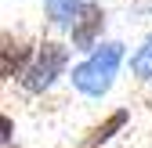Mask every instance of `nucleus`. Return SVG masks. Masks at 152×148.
Segmentation results:
<instances>
[{
    "instance_id": "obj_1",
    "label": "nucleus",
    "mask_w": 152,
    "mask_h": 148,
    "mask_svg": "<svg viewBox=\"0 0 152 148\" xmlns=\"http://www.w3.org/2000/svg\"><path fill=\"white\" fill-rule=\"evenodd\" d=\"M120 65H123V44L120 40H109L94 54H87L80 65H72L69 80H72V87L80 90L83 98H105L112 90V83H116Z\"/></svg>"
},
{
    "instance_id": "obj_2",
    "label": "nucleus",
    "mask_w": 152,
    "mask_h": 148,
    "mask_svg": "<svg viewBox=\"0 0 152 148\" xmlns=\"http://www.w3.org/2000/svg\"><path fill=\"white\" fill-rule=\"evenodd\" d=\"M65 69H69V47L58 40H44L36 44V58L26 69V76L18 80V87L26 94H44L58 83V76H65Z\"/></svg>"
},
{
    "instance_id": "obj_3",
    "label": "nucleus",
    "mask_w": 152,
    "mask_h": 148,
    "mask_svg": "<svg viewBox=\"0 0 152 148\" xmlns=\"http://www.w3.org/2000/svg\"><path fill=\"white\" fill-rule=\"evenodd\" d=\"M102 29H105V7H102V4H87V7L80 11V18L72 22V29H69L72 51L94 54V51L102 47Z\"/></svg>"
},
{
    "instance_id": "obj_4",
    "label": "nucleus",
    "mask_w": 152,
    "mask_h": 148,
    "mask_svg": "<svg viewBox=\"0 0 152 148\" xmlns=\"http://www.w3.org/2000/svg\"><path fill=\"white\" fill-rule=\"evenodd\" d=\"M33 58H36V47L4 36V54H0V72H4V80H22L26 69L33 65Z\"/></svg>"
},
{
    "instance_id": "obj_5",
    "label": "nucleus",
    "mask_w": 152,
    "mask_h": 148,
    "mask_svg": "<svg viewBox=\"0 0 152 148\" xmlns=\"http://www.w3.org/2000/svg\"><path fill=\"white\" fill-rule=\"evenodd\" d=\"M127 119H130L127 108H116V112H109L102 123H94L91 130L83 134V148H102V144H109V141H112V137H116L123 126H127Z\"/></svg>"
},
{
    "instance_id": "obj_6",
    "label": "nucleus",
    "mask_w": 152,
    "mask_h": 148,
    "mask_svg": "<svg viewBox=\"0 0 152 148\" xmlns=\"http://www.w3.org/2000/svg\"><path fill=\"white\" fill-rule=\"evenodd\" d=\"M87 7V0H44L47 22L54 29H72V22L80 18V11Z\"/></svg>"
},
{
    "instance_id": "obj_7",
    "label": "nucleus",
    "mask_w": 152,
    "mask_h": 148,
    "mask_svg": "<svg viewBox=\"0 0 152 148\" xmlns=\"http://www.w3.org/2000/svg\"><path fill=\"white\" fill-rule=\"evenodd\" d=\"M130 76L141 80V83L152 80V33L134 47V54H130Z\"/></svg>"
},
{
    "instance_id": "obj_8",
    "label": "nucleus",
    "mask_w": 152,
    "mask_h": 148,
    "mask_svg": "<svg viewBox=\"0 0 152 148\" xmlns=\"http://www.w3.org/2000/svg\"><path fill=\"white\" fill-rule=\"evenodd\" d=\"M148 7H152V4H148Z\"/></svg>"
}]
</instances>
